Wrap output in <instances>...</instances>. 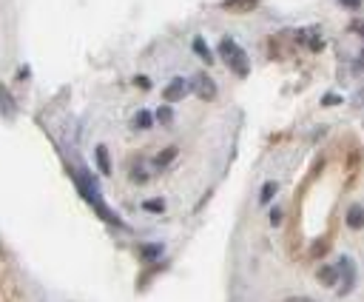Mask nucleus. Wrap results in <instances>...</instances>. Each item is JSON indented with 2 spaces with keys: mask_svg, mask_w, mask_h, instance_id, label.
Listing matches in <instances>:
<instances>
[{
  "mask_svg": "<svg viewBox=\"0 0 364 302\" xmlns=\"http://www.w3.org/2000/svg\"><path fill=\"white\" fill-rule=\"evenodd\" d=\"M220 55H222V60L228 63V68H231L236 77H248L251 75V60H248L245 49H239V46H236V40L225 37L220 43Z\"/></svg>",
  "mask_w": 364,
  "mask_h": 302,
  "instance_id": "nucleus-1",
  "label": "nucleus"
},
{
  "mask_svg": "<svg viewBox=\"0 0 364 302\" xmlns=\"http://www.w3.org/2000/svg\"><path fill=\"white\" fill-rule=\"evenodd\" d=\"M188 88H191L200 100H213V97H216V83H213L208 75H197V77H193V83H188Z\"/></svg>",
  "mask_w": 364,
  "mask_h": 302,
  "instance_id": "nucleus-2",
  "label": "nucleus"
},
{
  "mask_svg": "<svg viewBox=\"0 0 364 302\" xmlns=\"http://www.w3.org/2000/svg\"><path fill=\"white\" fill-rule=\"evenodd\" d=\"M316 280L327 288H338V263H327V265H319L316 271Z\"/></svg>",
  "mask_w": 364,
  "mask_h": 302,
  "instance_id": "nucleus-3",
  "label": "nucleus"
},
{
  "mask_svg": "<svg viewBox=\"0 0 364 302\" xmlns=\"http://www.w3.org/2000/svg\"><path fill=\"white\" fill-rule=\"evenodd\" d=\"M188 95V80H182V77H174L171 83L165 86V100L168 103H177V100H182Z\"/></svg>",
  "mask_w": 364,
  "mask_h": 302,
  "instance_id": "nucleus-4",
  "label": "nucleus"
},
{
  "mask_svg": "<svg viewBox=\"0 0 364 302\" xmlns=\"http://www.w3.org/2000/svg\"><path fill=\"white\" fill-rule=\"evenodd\" d=\"M0 111L6 114V117H15V100L9 97V91L0 86Z\"/></svg>",
  "mask_w": 364,
  "mask_h": 302,
  "instance_id": "nucleus-5",
  "label": "nucleus"
},
{
  "mask_svg": "<svg viewBox=\"0 0 364 302\" xmlns=\"http://www.w3.org/2000/svg\"><path fill=\"white\" fill-rule=\"evenodd\" d=\"M361 217H364L361 205H358V202L350 205V211H347V225H350V228H361Z\"/></svg>",
  "mask_w": 364,
  "mask_h": 302,
  "instance_id": "nucleus-6",
  "label": "nucleus"
},
{
  "mask_svg": "<svg viewBox=\"0 0 364 302\" xmlns=\"http://www.w3.org/2000/svg\"><path fill=\"white\" fill-rule=\"evenodd\" d=\"M97 166H100L103 174H111V162H108V149L106 146L97 149Z\"/></svg>",
  "mask_w": 364,
  "mask_h": 302,
  "instance_id": "nucleus-7",
  "label": "nucleus"
},
{
  "mask_svg": "<svg viewBox=\"0 0 364 302\" xmlns=\"http://www.w3.org/2000/svg\"><path fill=\"white\" fill-rule=\"evenodd\" d=\"M256 0H225L222 9H236V12H245V9H253Z\"/></svg>",
  "mask_w": 364,
  "mask_h": 302,
  "instance_id": "nucleus-8",
  "label": "nucleus"
},
{
  "mask_svg": "<svg viewBox=\"0 0 364 302\" xmlns=\"http://www.w3.org/2000/svg\"><path fill=\"white\" fill-rule=\"evenodd\" d=\"M193 52H197L200 57H205V63H213V60H211V49L202 43V37H193Z\"/></svg>",
  "mask_w": 364,
  "mask_h": 302,
  "instance_id": "nucleus-9",
  "label": "nucleus"
},
{
  "mask_svg": "<svg viewBox=\"0 0 364 302\" xmlns=\"http://www.w3.org/2000/svg\"><path fill=\"white\" fill-rule=\"evenodd\" d=\"M177 151H180V149H174V146H171V149H165V154H162V157H157V169H165L168 162H171V160L177 157Z\"/></svg>",
  "mask_w": 364,
  "mask_h": 302,
  "instance_id": "nucleus-10",
  "label": "nucleus"
},
{
  "mask_svg": "<svg viewBox=\"0 0 364 302\" xmlns=\"http://www.w3.org/2000/svg\"><path fill=\"white\" fill-rule=\"evenodd\" d=\"M276 189H279L276 182H265V189H262V197H259V200H262V202H271L274 194H276Z\"/></svg>",
  "mask_w": 364,
  "mask_h": 302,
  "instance_id": "nucleus-11",
  "label": "nucleus"
},
{
  "mask_svg": "<svg viewBox=\"0 0 364 302\" xmlns=\"http://www.w3.org/2000/svg\"><path fill=\"white\" fill-rule=\"evenodd\" d=\"M134 126H140L142 131H145V129H151V114H149V111H140L137 117H134Z\"/></svg>",
  "mask_w": 364,
  "mask_h": 302,
  "instance_id": "nucleus-12",
  "label": "nucleus"
},
{
  "mask_svg": "<svg viewBox=\"0 0 364 302\" xmlns=\"http://www.w3.org/2000/svg\"><path fill=\"white\" fill-rule=\"evenodd\" d=\"M171 117H174V114H171V108H160V111H157V120H160V126H168V123H171Z\"/></svg>",
  "mask_w": 364,
  "mask_h": 302,
  "instance_id": "nucleus-13",
  "label": "nucleus"
},
{
  "mask_svg": "<svg viewBox=\"0 0 364 302\" xmlns=\"http://www.w3.org/2000/svg\"><path fill=\"white\" fill-rule=\"evenodd\" d=\"M145 208H149V211H162V200H149V202H145Z\"/></svg>",
  "mask_w": 364,
  "mask_h": 302,
  "instance_id": "nucleus-14",
  "label": "nucleus"
},
{
  "mask_svg": "<svg viewBox=\"0 0 364 302\" xmlns=\"http://www.w3.org/2000/svg\"><path fill=\"white\" fill-rule=\"evenodd\" d=\"M285 302H316V299H310V296H305V294H296V296H287Z\"/></svg>",
  "mask_w": 364,
  "mask_h": 302,
  "instance_id": "nucleus-15",
  "label": "nucleus"
},
{
  "mask_svg": "<svg viewBox=\"0 0 364 302\" xmlns=\"http://www.w3.org/2000/svg\"><path fill=\"white\" fill-rule=\"evenodd\" d=\"M338 3H342V6H347V9H358V3H361V0H338Z\"/></svg>",
  "mask_w": 364,
  "mask_h": 302,
  "instance_id": "nucleus-16",
  "label": "nucleus"
},
{
  "mask_svg": "<svg viewBox=\"0 0 364 302\" xmlns=\"http://www.w3.org/2000/svg\"><path fill=\"white\" fill-rule=\"evenodd\" d=\"M134 83H140V86H142V88H149V86H151V83H149V77H137V80H134Z\"/></svg>",
  "mask_w": 364,
  "mask_h": 302,
  "instance_id": "nucleus-17",
  "label": "nucleus"
}]
</instances>
